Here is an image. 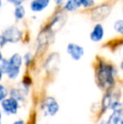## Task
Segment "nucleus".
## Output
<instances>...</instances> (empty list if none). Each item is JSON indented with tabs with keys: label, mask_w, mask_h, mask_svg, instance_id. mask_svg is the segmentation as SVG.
<instances>
[{
	"label": "nucleus",
	"mask_w": 123,
	"mask_h": 124,
	"mask_svg": "<svg viewBox=\"0 0 123 124\" xmlns=\"http://www.w3.org/2000/svg\"><path fill=\"white\" fill-rule=\"evenodd\" d=\"M13 124H24V122L21 121V120H19V121H16L15 123H14Z\"/></svg>",
	"instance_id": "nucleus-20"
},
{
	"label": "nucleus",
	"mask_w": 123,
	"mask_h": 124,
	"mask_svg": "<svg viewBox=\"0 0 123 124\" xmlns=\"http://www.w3.org/2000/svg\"><path fill=\"white\" fill-rule=\"evenodd\" d=\"M2 58H3V56H2V53L0 52V61L2 60Z\"/></svg>",
	"instance_id": "nucleus-22"
},
{
	"label": "nucleus",
	"mask_w": 123,
	"mask_h": 124,
	"mask_svg": "<svg viewBox=\"0 0 123 124\" xmlns=\"http://www.w3.org/2000/svg\"><path fill=\"white\" fill-rule=\"evenodd\" d=\"M66 1H67V0H55V3H56L57 4L60 5V4H62V3H64Z\"/></svg>",
	"instance_id": "nucleus-19"
},
{
	"label": "nucleus",
	"mask_w": 123,
	"mask_h": 124,
	"mask_svg": "<svg viewBox=\"0 0 123 124\" xmlns=\"http://www.w3.org/2000/svg\"><path fill=\"white\" fill-rule=\"evenodd\" d=\"M106 124H123V115L122 111H114L111 116L109 117Z\"/></svg>",
	"instance_id": "nucleus-10"
},
{
	"label": "nucleus",
	"mask_w": 123,
	"mask_h": 124,
	"mask_svg": "<svg viewBox=\"0 0 123 124\" xmlns=\"http://www.w3.org/2000/svg\"><path fill=\"white\" fill-rule=\"evenodd\" d=\"M67 52L69 55L71 56L73 60H79L81 57L84 56V50L81 46L78 44H74V43H69L67 45Z\"/></svg>",
	"instance_id": "nucleus-6"
},
{
	"label": "nucleus",
	"mask_w": 123,
	"mask_h": 124,
	"mask_svg": "<svg viewBox=\"0 0 123 124\" xmlns=\"http://www.w3.org/2000/svg\"><path fill=\"white\" fill-rule=\"evenodd\" d=\"M114 29H115L116 31H117L120 34H122L123 32V21L122 20H117L116 22L114 25Z\"/></svg>",
	"instance_id": "nucleus-13"
},
{
	"label": "nucleus",
	"mask_w": 123,
	"mask_h": 124,
	"mask_svg": "<svg viewBox=\"0 0 123 124\" xmlns=\"http://www.w3.org/2000/svg\"><path fill=\"white\" fill-rule=\"evenodd\" d=\"M100 124H104V123H100Z\"/></svg>",
	"instance_id": "nucleus-25"
},
{
	"label": "nucleus",
	"mask_w": 123,
	"mask_h": 124,
	"mask_svg": "<svg viewBox=\"0 0 123 124\" xmlns=\"http://www.w3.org/2000/svg\"><path fill=\"white\" fill-rule=\"evenodd\" d=\"M8 95V91H7L6 88L3 85H0V101H3L5 97Z\"/></svg>",
	"instance_id": "nucleus-15"
},
{
	"label": "nucleus",
	"mask_w": 123,
	"mask_h": 124,
	"mask_svg": "<svg viewBox=\"0 0 123 124\" xmlns=\"http://www.w3.org/2000/svg\"><path fill=\"white\" fill-rule=\"evenodd\" d=\"M49 3L50 0H33L30 3V8L34 12H40L44 10Z\"/></svg>",
	"instance_id": "nucleus-9"
},
{
	"label": "nucleus",
	"mask_w": 123,
	"mask_h": 124,
	"mask_svg": "<svg viewBox=\"0 0 123 124\" xmlns=\"http://www.w3.org/2000/svg\"><path fill=\"white\" fill-rule=\"evenodd\" d=\"M111 108L114 110V111H122V105L120 104L119 102H115L114 104H112Z\"/></svg>",
	"instance_id": "nucleus-17"
},
{
	"label": "nucleus",
	"mask_w": 123,
	"mask_h": 124,
	"mask_svg": "<svg viewBox=\"0 0 123 124\" xmlns=\"http://www.w3.org/2000/svg\"><path fill=\"white\" fill-rule=\"evenodd\" d=\"M104 34H105V31H104L103 26L98 24L94 27L92 32L90 34V39L94 42H99L103 39Z\"/></svg>",
	"instance_id": "nucleus-7"
},
{
	"label": "nucleus",
	"mask_w": 123,
	"mask_h": 124,
	"mask_svg": "<svg viewBox=\"0 0 123 124\" xmlns=\"http://www.w3.org/2000/svg\"><path fill=\"white\" fill-rule=\"evenodd\" d=\"M1 6H2V1L0 0V8H1Z\"/></svg>",
	"instance_id": "nucleus-24"
},
{
	"label": "nucleus",
	"mask_w": 123,
	"mask_h": 124,
	"mask_svg": "<svg viewBox=\"0 0 123 124\" xmlns=\"http://www.w3.org/2000/svg\"><path fill=\"white\" fill-rule=\"evenodd\" d=\"M110 96L109 95H105V98H104L103 100V106L105 108H107L110 105Z\"/></svg>",
	"instance_id": "nucleus-16"
},
{
	"label": "nucleus",
	"mask_w": 123,
	"mask_h": 124,
	"mask_svg": "<svg viewBox=\"0 0 123 124\" xmlns=\"http://www.w3.org/2000/svg\"><path fill=\"white\" fill-rule=\"evenodd\" d=\"M81 4L79 3V0H67L65 5V9L67 11H74L80 8Z\"/></svg>",
	"instance_id": "nucleus-11"
},
{
	"label": "nucleus",
	"mask_w": 123,
	"mask_h": 124,
	"mask_svg": "<svg viewBox=\"0 0 123 124\" xmlns=\"http://www.w3.org/2000/svg\"><path fill=\"white\" fill-rule=\"evenodd\" d=\"M41 108L46 115L54 116L59 110V106L57 101L52 97H47L43 102Z\"/></svg>",
	"instance_id": "nucleus-4"
},
{
	"label": "nucleus",
	"mask_w": 123,
	"mask_h": 124,
	"mask_svg": "<svg viewBox=\"0 0 123 124\" xmlns=\"http://www.w3.org/2000/svg\"><path fill=\"white\" fill-rule=\"evenodd\" d=\"M22 65V57L19 53H15L8 60V66L6 70V74L8 78L14 79L17 78L20 74V69Z\"/></svg>",
	"instance_id": "nucleus-3"
},
{
	"label": "nucleus",
	"mask_w": 123,
	"mask_h": 124,
	"mask_svg": "<svg viewBox=\"0 0 123 124\" xmlns=\"http://www.w3.org/2000/svg\"><path fill=\"white\" fill-rule=\"evenodd\" d=\"M99 84L104 89H109L114 84L113 68L108 64H101L97 74Z\"/></svg>",
	"instance_id": "nucleus-1"
},
{
	"label": "nucleus",
	"mask_w": 123,
	"mask_h": 124,
	"mask_svg": "<svg viewBox=\"0 0 123 124\" xmlns=\"http://www.w3.org/2000/svg\"><path fill=\"white\" fill-rule=\"evenodd\" d=\"M2 76H3V72H2V70L0 69V80H1V78H2Z\"/></svg>",
	"instance_id": "nucleus-21"
},
{
	"label": "nucleus",
	"mask_w": 123,
	"mask_h": 124,
	"mask_svg": "<svg viewBox=\"0 0 123 124\" xmlns=\"http://www.w3.org/2000/svg\"><path fill=\"white\" fill-rule=\"evenodd\" d=\"M79 2L84 8H89L94 4V0H79Z\"/></svg>",
	"instance_id": "nucleus-14"
},
{
	"label": "nucleus",
	"mask_w": 123,
	"mask_h": 124,
	"mask_svg": "<svg viewBox=\"0 0 123 124\" xmlns=\"http://www.w3.org/2000/svg\"><path fill=\"white\" fill-rule=\"evenodd\" d=\"M14 16L16 17L17 19L20 20V19H23L25 17V10L23 6L21 5H17V7L15 8L14 9Z\"/></svg>",
	"instance_id": "nucleus-12"
},
{
	"label": "nucleus",
	"mask_w": 123,
	"mask_h": 124,
	"mask_svg": "<svg viewBox=\"0 0 123 124\" xmlns=\"http://www.w3.org/2000/svg\"><path fill=\"white\" fill-rule=\"evenodd\" d=\"M1 101L2 108L7 114H15L17 112V110L19 108V103L17 100L11 97L8 99L4 98Z\"/></svg>",
	"instance_id": "nucleus-5"
},
{
	"label": "nucleus",
	"mask_w": 123,
	"mask_h": 124,
	"mask_svg": "<svg viewBox=\"0 0 123 124\" xmlns=\"http://www.w3.org/2000/svg\"><path fill=\"white\" fill-rule=\"evenodd\" d=\"M109 13H110V8L107 6H102L94 10L92 16L94 20H104L106 16H108Z\"/></svg>",
	"instance_id": "nucleus-8"
},
{
	"label": "nucleus",
	"mask_w": 123,
	"mask_h": 124,
	"mask_svg": "<svg viewBox=\"0 0 123 124\" xmlns=\"http://www.w3.org/2000/svg\"><path fill=\"white\" fill-rule=\"evenodd\" d=\"M8 2H9V3H13V4H14V5H20V3H22V2L24 1V0H7Z\"/></svg>",
	"instance_id": "nucleus-18"
},
{
	"label": "nucleus",
	"mask_w": 123,
	"mask_h": 124,
	"mask_svg": "<svg viewBox=\"0 0 123 124\" xmlns=\"http://www.w3.org/2000/svg\"><path fill=\"white\" fill-rule=\"evenodd\" d=\"M1 117H2V115H1V113H0V124H1Z\"/></svg>",
	"instance_id": "nucleus-23"
},
{
	"label": "nucleus",
	"mask_w": 123,
	"mask_h": 124,
	"mask_svg": "<svg viewBox=\"0 0 123 124\" xmlns=\"http://www.w3.org/2000/svg\"><path fill=\"white\" fill-rule=\"evenodd\" d=\"M22 33L17 27H9L3 31L0 35V46H3L7 43L18 42L21 39Z\"/></svg>",
	"instance_id": "nucleus-2"
}]
</instances>
